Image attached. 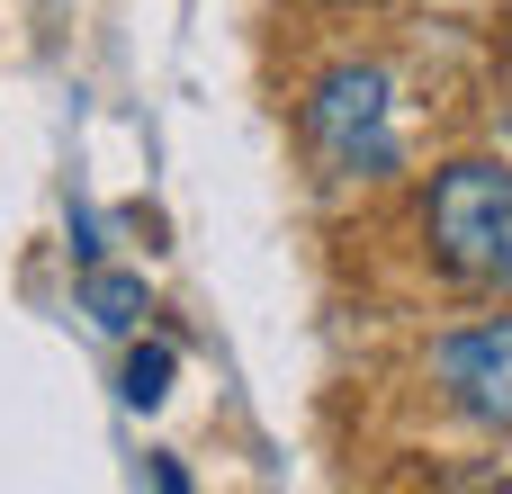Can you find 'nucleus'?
Returning <instances> with one entry per match:
<instances>
[{
    "label": "nucleus",
    "mask_w": 512,
    "mask_h": 494,
    "mask_svg": "<svg viewBox=\"0 0 512 494\" xmlns=\"http://www.w3.org/2000/svg\"><path fill=\"white\" fill-rule=\"evenodd\" d=\"M423 252L459 288H512V171L468 153L423 189Z\"/></svg>",
    "instance_id": "2"
},
{
    "label": "nucleus",
    "mask_w": 512,
    "mask_h": 494,
    "mask_svg": "<svg viewBox=\"0 0 512 494\" xmlns=\"http://www.w3.org/2000/svg\"><path fill=\"white\" fill-rule=\"evenodd\" d=\"M117 396H126L135 414H153V405L171 396V342H135L126 369H117Z\"/></svg>",
    "instance_id": "5"
},
{
    "label": "nucleus",
    "mask_w": 512,
    "mask_h": 494,
    "mask_svg": "<svg viewBox=\"0 0 512 494\" xmlns=\"http://www.w3.org/2000/svg\"><path fill=\"white\" fill-rule=\"evenodd\" d=\"M432 387L459 423L477 432H512V315H486V324H459L432 342Z\"/></svg>",
    "instance_id": "3"
},
{
    "label": "nucleus",
    "mask_w": 512,
    "mask_h": 494,
    "mask_svg": "<svg viewBox=\"0 0 512 494\" xmlns=\"http://www.w3.org/2000/svg\"><path fill=\"white\" fill-rule=\"evenodd\" d=\"M297 135L315 153L324 180H351V189H378L405 171V135H396V81L387 63H333L306 81L297 99Z\"/></svg>",
    "instance_id": "1"
},
{
    "label": "nucleus",
    "mask_w": 512,
    "mask_h": 494,
    "mask_svg": "<svg viewBox=\"0 0 512 494\" xmlns=\"http://www.w3.org/2000/svg\"><path fill=\"white\" fill-rule=\"evenodd\" d=\"M81 306H90V324H108V333H135V324L153 315L144 279H135V270H99V261H90V279H81Z\"/></svg>",
    "instance_id": "4"
}]
</instances>
